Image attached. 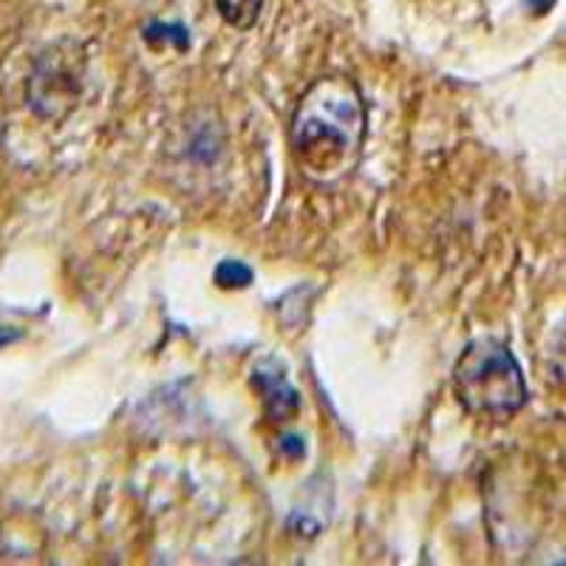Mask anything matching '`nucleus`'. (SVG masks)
<instances>
[{
    "mask_svg": "<svg viewBox=\"0 0 566 566\" xmlns=\"http://www.w3.org/2000/svg\"><path fill=\"white\" fill-rule=\"evenodd\" d=\"M366 136V105L346 77L317 80L292 116V148L315 179L352 168Z\"/></svg>",
    "mask_w": 566,
    "mask_h": 566,
    "instance_id": "nucleus-1",
    "label": "nucleus"
},
{
    "mask_svg": "<svg viewBox=\"0 0 566 566\" xmlns=\"http://www.w3.org/2000/svg\"><path fill=\"white\" fill-rule=\"evenodd\" d=\"M453 394L464 411L482 419H510L527 402V382L504 343L473 340L453 368Z\"/></svg>",
    "mask_w": 566,
    "mask_h": 566,
    "instance_id": "nucleus-2",
    "label": "nucleus"
},
{
    "mask_svg": "<svg viewBox=\"0 0 566 566\" xmlns=\"http://www.w3.org/2000/svg\"><path fill=\"white\" fill-rule=\"evenodd\" d=\"M252 386L258 388L261 399H264V411L270 413V419L275 422H286L290 417H295L301 411V397H297L295 388L286 382V374L270 363V368L258 366L252 371Z\"/></svg>",
    "mask_w": 566,
    "mask_h": 566,
    "instance_id": "nucleus-3",
    "label": "nucleus"
},
{
    "mask_svg": "<svg viewBox=\"0 0 566 566\" xmlns=\"http://www.w3.org/2000/svg\"><path fill=\"white\" fill-rule=\"evenodd\" d=\"M261 7H264V0H216V9L224 18V23H230L232 29H241V32L255 27Z\"/></svg>",
    "mask_w": 566,
    "mask_h": 566,
    "instance_id": "nucleus-4",
    "label": "nucleus"
},
{
    "mask_svg": "<svg viewBox=\"0 0 566 566\" xmlns=\"http://www.w3.org/2000/svg\"><path fill=\"white\" fill-rule=\"evenodd\" d=\"M216 283L221 290H244L252 283V270L241 261H221L216 266Z\"/></svg>",
    "mask_w": 566,
    "mask_h": 566,
    "instance_id": "nucleus-5",
    "label": "nucleus"
},
{
    "mask_svg": "<svg viewBox=\"0 0 566 566\" xmlns=\"http://www.w3.org/2000/svg\"><path fill=\"white\" fill-rule=\"evenodd\" d=\"M145 40L148 43H174L176 49H187L190 45V38H187V29L179 27V23H150L145 29Z\"/></svg>",
    "mask_w": 566,
    "mask_h": 566,
    "instance_id": "nucleus-6",
    "label": "nucleus"
},
{
    "mask_svg": "<svg viewBox=\"0 0 566 566\" xmlns=\"http://www.w3.org/2000/svg\"><path fill=\"white\" fill-rule=\"evenodd\" d=\"M281 448H283V451H286V453H290L292 459L303 457V439H297V437H283Z\"/></svg>",
    "mask_w": 566,
    "mask_h": 566,
    "instance_id": "nucleus-7",
    "label": "nucleus"
},
{
    "mask_svg": "<svg viewBox=\"0 0 566 566\" xmlns=\"http://www.w3.org/2000/svg\"><path fill=\"white\" fill-rule=\"evenodd\" d=\"M553 3H555V0H527V7L533 9L535 14H544V12H549V9H553Z\"/></svg>",
    "mask_w": 566,
    "mask_h": 566,
    "instance_id": "nucleus-8",
    "label": "nucleus"
}]
</instances>
